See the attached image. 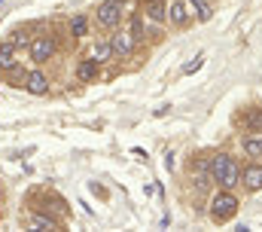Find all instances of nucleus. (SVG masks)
<instances>
[{"instance_id": "1", "label": "nucleus", "mask_w": 262, "mask_h": 232, "mask_svg": "<svg viewBox=\"0 0 262 232\" xmlns=\"http://www.w3.org/2000/svg\"><path fill=\"white\" fill-rule=\"evenodd\" d=\"M207 174H210L213 186H220V189H235V186L241 183V162H238L232 153L220 150V153H213V156L207 159Z\"/></svg>"}, {"instance_id": "2", "label": "nucleus", "mask_w": 262, "mask_h": 232, "mask_svg": "<svg viewBox=\"0 0 262 232\" xmlns=\"http://www.w3.org/2000/svg\"><path fill=\"white\" fill-rule=\"evenodd\" d=\"M238 208H241V199L235 196V189H220V186H213V192H210V199H207V217H210V223H216V226L232 223L235 214H238Z\"/></svg>"}, {"instance_id": "3", "label": "nucleus", "mask_w": 262, "mask_h": 232, "mask_svg": "<svg viewBox=\"0 0 262 232\" xmlns=\"http://www.w3.org/2000/svg\"><path fill=\"white\" fill-rule=\"evenodd\" d=\"M55 55H58V37L49 34V31L34 34V40H31V46H28V58H31L34 64H46V61H52Z\"/></svg>"}, {"instance_id": "4", "label": "nucleus", "mask_w": 262, "mask_h": 232, "mask_svg": "<svg viewBox=\"0 0 262 232\" xmlns=\"http://www.w3.org/2000/svg\"><path fill=\"white\" fill-rule=\"evenodd\" d=\"M125 18V3L122 0H101V6L95 9V22L104 31H116Z\"/></svg>"}, {"instance_id": "5", "label": "nucleus", "mask_w": 262, "mask_h": 232, "mask_svg": "<svg viewBox=\"0 0 262 232\" xmlns=\"http://www.w3.org/2000/svg\"><path fill=\"white\" fill-rule=\"evenodd\" d=\"M107 40H110V46H113V58H131L137 52V46H140V40L131 34L128 28H122V25H119Z\"/></svg>"}, {"instance_id": "6", "label": "nucleus", "mask_w": 262, "mask_h": 232, "mask_svg": "<svg viewBox=\"0 0 262 232\" xmlns=\"http://www.w3.org/2000/svg\"><path fill=\"white\" fill-rule=\"evenodd\" d=\"M49 89H52V80H49V73L43 70V64H34V67L28 70L25 92H28V95H37V98H43V95H49Z\"/></svg>"}, {"instance_id": "7", "label": "nucleus", "mask_w": 262, "mask_h": 232, "mask_svg": "<svg viewBox=\"0 0 262 232\" xmlns=\"http://www.w3.org/2000/svg\"><path fill=\"white\" fill-rule=\"evenodd\" d=\"M235 125H238L241 131H247V134H253V131H262V107H259V104L241 107V110L235 113Z\"/></svg>"}, {"instance_id": "8", "label": "nucleus", "mask_w": 262, "mask_h": 232, "mask_svg": "<svg viewBox=\"0 0 262 232\" xmlns=\"http://www.w3.org/2000/svg\"><path fill=\"white\" fill-rule=\"evenodd\" d=\"M192 22H195V18H192L186 0H171V3H168V25H171V28L183 31V28H189Z\"/></svg>"}, {"instance_id": "9", "label": "nucleus", "mask_w": 262, "mask_h": 232, "mask_svg": "<svg viewBox=\"0 0 262 232\" xmlns=\"http://www.w3.org/2000/svg\"><path fill=\"white\" fill-rule=\"evenodd\" d=\"M241 186H244V192H259L262 189V162H253L250 159V165H244L241 168Z\"/></svg>"}, {"instance_id": "10", "label": "nucleus", "mask_w": 262, "mask_h": 232, "mask_svg": "<svg viewBox=\"0 0 262 232\" xmlns=\"http://www.w3.org/2000/svg\"><path fill=\"white\" fill-rule=\"evenodd\" d=\"M137 9H140L149 22H156V25H165V22H168V0H140Z\"/></svg>"}, {"instance_id": "11", "label": "nucleus", "mask_w": 262, "mask_h": 232, "mask_svg": "<svg viewBox=\"0 0 262 232\" xmlns=\"http://www.w3.org/2000/svg\"><path fill=\"white\" fill-rule=\"evenodd\" d=\"M28 226L31 229H46V232H55V229H61V220L58 217H52V214H46V211H31L28 214Z\"/></svg>"}, {"instance_id": "12", "label": "nucleus", "mask_w": 262, "mask_h": 232, "mask_svg": "<svg viewBox=\"0 0 262 232\" xmlns=\"http://www.w3.org/2000/svg\"><path fill=\"white\" fill-rule=\"evenodd\" d=\"M76 80H79V83H98V80H101V64H98L95 58L85 55L76 64Z\"/></svg>"}, {"instance_id": "13", "label": "nucleus", "mask_w": 262, "mask_h": 232, "mask_svg": "<svg viewBox=\"0 0 262 232\" xmlns=\"http://www.w3.org/2000/svg\"><path fill=\"white\" fill-rule=\"evenodd\" d=\"M18 61H21V49L6 37V40L0 43V73H3V70H9V67H15Z\"/></svg>"}, {"instance_id": "14", "label": "nucleus", "mask_w": 262, "mask_h": 232, "mask_svg": "<svg viewBox=\"0 0 262 232\" xmlns=\"http://www.w3.org/2000/svg\"><path fill=\"white\" fill-rule=\"evenodd\" d=\"M241 150H244V156H247V159L262 162V131L244 134V138H241Z\"/></svg>"}, {"instance_id": "15", "label": "nucleus", "mask_w": 262, "mask_h": 232, "mask_svg": "<svg viewBox=\"0 0 262 232\" xmlns=\"http://www.w3.org/2000/svg\"><path fill=\"white\" fill-rule=\"evenodd\" d=\"M186 6H189L192 18H195V22H201V25L213 18V3H210V0H186Z\"/></svg>"}, {"instance_id": "16", "label": "nucleus", "mask_w": 262, "mask_h": 232, "mask_svg": "<svg viewBox=\"0 0 262 232\" xmlns=\"http://www.w3.org/2000/svg\"><path fill=\"white\" fill-rule=\"evenodd\" d=\"M34 28H40V25L34 22V25H18V28H12L9 40H12V43H15L18 49H28V46H31V40H34V34H31Z\"/></svg>"}, {"instance_id": "17", "label": "nucleus", "mask_w": 262, "mask_h": 232, "mask_svg": "<svg viewBox=\"0 0 262 232\" xmlns=\"http://www.w3.org/2000/svg\"><path fill=\"white\" fill-rule=\"evenodd\" d=\"M89 58H95L98 64L113 61V46H110V40H98V43H92V46H89Z\"/></svg>"}, {"instance_id": "18", "label": "nucleus", "mask_w": 262, "mask_h": 232, "mask_svg": "<svg viewBox=\"0 0 262 232\" xmlns=\"http://www.w3.org/2000/svg\"><path fill=\"white\" fill-rule=\"evenodd\" d=\"M67 31H70V37L73 40H82V37H89V15H70V22H67Z\"/></svg>"}, {"instance_id": "19", "label": "nucleus", "mask_w": 262, "mask_h": 232, "mask_svg": "<svg viewBox=\"0 0 262 232\" xmlns=\"http://www.w3.org/2000/svg\"><path fill=\"white\" fill-rule=\"evenodd\" d=\"M3 76H6V83L9 86H15V89H25V80H28V70L21 67V61L15 64V67H9V70H3Z\"/></svg>"}, {"instance_id": "20", "label": "nucleus", "mask_w": 262, "mask_h": 232, "mask_svg": "<svg viewBox=\"0 0 262 232\" xmlns=\"http://www.w3.org/2000/svg\"><path fill=\"white\" fill-rule=\"evenodd\" d=\"M143 18H146V15H143V12H140V9H137V12H131V34H134V37H137V40H140V43H143V37H146V28H143Z\"/></svg>"}, {"instance_id": "21", "label": "nucleus", "mask_w": 262, "mask_h": 232, "mask_svg": "<svg viewBox=\"0 0 262 232\" xmlns=\"http://www.w3.org/2000/svg\"><path fill=\"white\" fill-rule=\"evenodd\" d=\"M201 58H204V55H198L195 61H189V64L183 67V73H192V70H198V67H201Z\"/></svg>"}]
</instances>
